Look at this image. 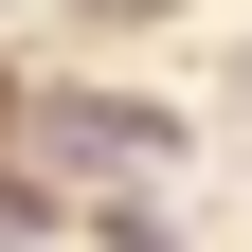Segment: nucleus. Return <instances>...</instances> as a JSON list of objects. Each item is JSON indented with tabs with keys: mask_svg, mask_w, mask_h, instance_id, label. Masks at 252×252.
Listing matches in <instances>:
<instances>
[{
	"mask_svg": "<svg viewBox=\"0 0 252 252\" xmlns=\"http://www.w3.org/2000/svg\"><path fill=\"white\" fill-rule=\"evenodd\" d=\"M234 108H252V54H234Z\"/></svg>",
	"mask_w": 252,
	"mask_h": 252,
	"instance_id": "nucleus-1",
	"label": "nucleus"
},
{
	"mask_svg": "<svg viewBox=\"0 0 252 252\" xmlns=\"http://www.w3.org/2000/svg\"><path fill=\"white\" fill-rule=\"evenodd\" d=\"M0 108H18V72H0Z\"/></svg>",
	"mask_w": 252,
	"mask_h": 252,
	"instance_id": "nucleus-2",
	"label": "nucleus"
}]
</instances>
